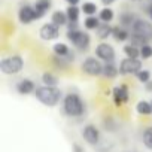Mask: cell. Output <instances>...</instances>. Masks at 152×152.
I'll use <instances>...</instances> for the list:
<instances>
[{
	"label": "cell",
	"mask_w": 152,
	"mask_h": 152,
	"mask_svg": "<svg viewBox=\"0 0 152 152\" xmlns=\"http://www.w3.org/2000/svg\"><path fill=\"white\" fill-rule=\"evenodd\" d=\"M39 34L43 40H54L60 36V31H58V26H55L54 23L51 24H45L40 27L39 30Z\"/></svg>",
	"instance_id": "ba28073f"
},
{
	"label": "cell",
	"mask_w": 152,
	"mask_h": 152,
	"mask_svg": "<svg viewBox=\"0 0 152 152\" xmlns=\"http://www.w3.org/2000/svg\"><path fill=\"white\" fill-rule=\"evenodd\" d=\"M143 143L148 149H152V127L146 128L143 133Z\"/></svg>",
	"instance_id": "484cf974"
},
{
	"label": "cell",
	"mask_w": 152,
	"mask_h": 152,
	"mask_svg": "<svg viewBox=\"0 0 152 152\" xmlns=\"http://www.w3.org/2000/svg\"><path fill=\"white\" fill-rule=\"evenodd\" d=\"M140 57H142L143 60L151 58V57H152V46L148 45V43H145L143 46H140Z\"/></svg>",
	"instance_id": "f1b7e54d"
},
{
	"label": "cell",
	"mask_w": 152,
	"mask_h": 152,
	"mask_svg": "<svg viewBox=\"0 0 152 152\" xmlns=\"http://www.w3.org/2000/svg\"><path fill=\"white\" fill-rule=\"evenodd\" d=\"M82 11H84V14H87V15H96L97 5H96V3H91V2H85V3L82 5Z\"/></svg>",
	"instance_id": "4316f807"
},
{
	"label": "cell",
	"mask_w": 152,
	"mask_h": 152,
	"mask_svg": "<svg viewBox=\"0 0 152 152\" xmlns=\"http://www.w3.org/2000/svg\"><path fill=\"white\" fill-rule=\"evenodd\" d=\"M75 152H84V151L81 149V146H78V145H75Z\"/></svg>",
	"instance_id": "836d02e7"
},
{
	"label": "cell",
	"mask_w": 152,
	"mask_h": 152,
	"mask_svg": "<svg viewBox=\"0 0 152 152\" xmlns=\"http://www.w3.org/2000/svg\"><path fill=\"white\" fill-rule=\"evenodd\" d=\"M66 14H67L70 23H76V21H78V18H79V9L76 8V5H69Z\"/></svg>",
	"instance_id": "ffe728a7"
},
{
	"label": "cell",
	"mask_w": 152,
	"mask_h": 152,
	"mask_svg": "<svg viewBox=\"0 0 152 152\" xmlns=\"http://www.w3.org/2000/svg\"><path fill=\"white\" fill-rule=\"evenodd\" d=\"M113 99H115L116 106H121L122 103L128 102V88H127V85L116 87L113 90Z\"/></svg>",
	"instance_id": "7c38bea8"
},
{
	"label": "cell",
	"mask_w": 152,
	"mask_h": 152,
	"mask_svg": "<svg viewBox=\"0 0 152 152\" xmlns=\"http://www.w3.org/2000/svg\"><path fill=\"white\" fill-rule=\"evenodd\" d=\"M142 70V63L137 58H125L119 64V73L121 75H133Z\"/></svg>",
	"instance_id": "8992f818"
},
{
	"label": "cell",
	"mask_w": 152,
	"mask_h": 152,
	"mask_svg": "<svg viewBox=\"0 0 152 152\" xmlns=\"http://www.w3.org/2000/svg\"><path fill=\"white\" fill-rule=\"evenodd\" d=\"M103 23H110L113 20V11L110 8H104L100 11V17H99Z\"/></svg>",
	"instance_id": "d4e9b609"
},
{
	"label": "cell",
	"mask_w": 152,
	"mask_h": 152,
	"mask_svg": "<svg viewBox=\"0 0 152 152\" xmlns=\"http://www.w3.org/2000/svg\"><path fill=\"white\" fill-rule=\"evenodd\" d=\"M34 96H36V99H37L40 103H43L45 106L52 107V106H55V104L60 102V99H61V91H60L58 88H55V87L43 85V87L36 88Z\"/></svg>",
	"instance_id": "6da1fadb"
},
{
	"label": "cell",
	"mask_w": 152,
	"mask_h": 152,
	"mask_svg": "<svg viewBox=\"0 0 152 152\" xmlns=\"http://www.w3.org/2000/svg\"><path fill=\"white\" fill-rule=\"evenodd\" d=\"M17 91L20 94H30V93L36 91L34 90V82L31 79H23L17 84Z\"/></svg>",
	"instance_id": "4fadbf2b"
},
{
	"label": "cell",
	"mask_w": 152,
	"mask_h": 152,
	"mask_svg": "<svg viewBox=\"0 0 152 152\" xmlns=\"http://www.w3.org/2000/svg\"><path fill=\"white\" fill-rule=\"evenodd\" d=\"M64 112L69 116H81L84 113V103L78 94H67L64 97Z\"/></svg>",
	"instance_id": "7a4b0ae2"
},
{
	"label": "cell",
	"mask_w": 152,
	"mask_h": 152,
	"mask_svg": "<svg viewBox=\"0 0 152 152\" xmlns=\"http://www.w3.org/2000/svg\"><path fill=\"white\" fill-rule=\"evenodd\" d=\"M145 88H146V91L152 93V81H148V82L145 84Z\"/></svg>",
	"instance_id": "4dcf8cb0"
},
{
	"label": "cell",
	"mask_w": 152,
	"mask_h": 152,
	"mask_svg": "<svg viewBox=\"0 0 152 152\" xmlns=\"http://www.w3.org/2000/svg\"><path fill=\"white\" fill-rule=\"evenodd\" d=\"M118 73H119V70L112 64V61H109L104 67H103V75L106 76V78H109V79H112V78H116L118 76Z\"/></svg>",
	"instance_id": "e0dca14e"
},
{
	"label": "cell",
	"mask_w": 152,
	"mask_h": 152,
	"mask_svg": "<svg viewBox=\"0 0 152 152\" xmlns=\"http://www.w3.org/2000/svg\"><path fill=\"white\" fill-rule=\"evenodd\" d=\"M66 2H67L69 5H78V3H79V0H66Z\"/></svg>",
	"instance_id": "1f68e13d"
},
{
	"label": "cell",
	"mask_w": 152,
	"mask_h": 152,
	"mask_svg": "<svg viewBox=\"0 0 152 152\" xmlns=\"http://www.w3.org/2000/svg\"><path fill=\"white\" fill-rule=\"evenodd\" d=\"M23 66H24L23 58L20 55H12V57L2 60V63H0V70L5 75H17L23 70Z\"/></svg>",
	"instance_id": "277c9868"
},
{
	"label": "cell",
	"mask_w": 152,
	"mask_h": 152,
	"mask_svg": "<svg viewBox=\"0 0 152 152\" xmlns=\"http://www.w3.org/2000/svg\"><path fill=\"white\" fill-rule=\"evenodd\" d=\"M96 55L99 57V58H102V60H104V61H113V58H115V51H113V48L110 46V45H107V43H100L97 48H96Z\"/></svg>",
	"instance_id": "9c48e42d"
},
{
	"label": "cell",
	"mask_w": 152,
	"mask_h": 152,
	"mask_svg": "<svg viewBox=\"0 0 152 152\" xmlns=\"http://www.w3.org/2000/svg\"><path fill=\"white\" fill-rule=\"evenodd\" d=\"M67 39L81 51H87L88 46H90V42H91L88 33L81 31L78 28H69L67 30Z\"/></svg>",
	"instance_id": "3957f363"
},
{
	"label": "cell",
	"mask_w": 152,
	"mask_h": 152,
	"mask_svg": "<svg viewBox=\"0 0 152 152\" xmlns=\"http://www.w3.org/2000/svg\"><path fill=\"white\" fill-rule=\"evenodd\" d=\"M149 15H151V18H152V8L149 9Z\"/></svg>",
	"instance_id": "e575fe53"
},
{
	"label": "cell",
	"mask_w": 152,
	"mask_h": 152,
	"mask_svg": "<svg viewBox=\"0 0 152 152\" xmlns=\"http://www.w3.org/2000/svg\"><path fill=\"white\" fill-rule=\"evenodd\" d=\"M49 8H51V0H37V2L34 3V11H36L37 20L42 18Z\"/></svg>",
	"instance_id": "5bb4252c"
},
{
	"label": "cell",
	"mask_w": 152,
	"mask_h": 152,
	"mask_svg": "<svg viewBox=\"0 0 152 152\" xmlns=\"http://www.w3.org/2000/svg\"><path fill=\"white\" fill-rule=\"evenodd\" d=\"M42 82H43L45 85L55 87V85H57V82H58V79H57V76H55V75H52L51 72H46V73H43V75H42Z\"/></svg>",
	"instance_id": "44dd1931"
},
{
	"label": "cell",
	"mask_w": 152,
	"mask_h": 152,
	"mask_svg": "<svg viewBox=\"0 0 152 152\" xmlns=\"http://www.w3.org/2000/svg\"><path fill=\"white\" fill-rule=\"evenodd\" d=\"M112 31H113V28L109 26V23H103V24H100L99 28H97V36H99L100 39H107V37L112 34Z\"/></svg>",
	"instance_id": "2e32d148"
},
{
	"label": "cell",
	"mask_w": 152,
	"mask_h": 152,
	"mask_svg": "<svg viewBox=\"0 0 152 152\" xmlns=\"http://www.w3.org/2000/svg\"><path fill=\"white\" fill-rule=\"evenodd\" d=\"M136 75H137V79H139L142 84H146L148 81H151V73H149L148 70H140V72H137Z\"/></svg>",
	"instance_id": "f546056e"
},
{
	"label": "cell",
	"mask_w": 152,
	"mask_h": 152,
	"mask_svg": "<svg viewBox=\"0 0 152 152\" xmlns=\"http://www.w3.org/2000/svg\"><path fill=\"white\" fill-rule=\"evenodd\" d=\"M18 18L23 24H30L33 20H37L36 17V11H34V6H23L18 12Z\"/></svg>",
	"instance_id": "30bf717a"
},
{
	"label": "cell",
	"mask_w": 152,
	"mask_h": 152,
	"mask_svg": "<svg viewBox=\"0 0 152 152\" xmlns=\"http://www.w3.org/2000/svg\"><path fill=\"white\" fill-rule=\"evenodd\" d=\"M99 20H100V18H97L96 15H88V18L84 21V26H85L88 30H96V28H99V26H100Z\"/></svg>",
	"instance_id": "7402d4cb"
},
{
	"label": "cell",
	"mask_w": 152,
	"mask_h": 152,
	"mask_svg": "<svg viewBox=\"0 0 152 152\" xmlns=\"http://www.w3.org/2000/svg\"><path fill=\"white\" fill-rule=\"evenodd\" d=\"M112 36H113V39L118 40V42H124V40L128 39V33H127L122 27H113Z\"/></svg>",
	"instance_id": "ac0fdd59"
},
{
	"label": "cell",
	"mask_w": 152,
	"mask_h": 152,
	"mask_svg": "<svg viewBox=\"0 0 152 152\" xmlns=\"http://www.w3.org/2000/svg\"><path fill=\"white\" fill-rule=\"evenodd\" d=\"M102 2H103L104 5H112V3L115 2V0H102Z\"/></svg>",
	"instance_id": "d6a6232c"
},
{
	"label": "cell",
	"mask_w": 152,
	"mask_h": 152,
	"mask_svg": "<svg viewBox=\"0 0 152 152\" xmlns=\"http://www.w3.org/2000/svg\"><path fill=\"white\" fill-rule=\"evenodd\" d=\"M131 28H133L134 36H139L146 42L149 39H152V24L151 23H148L145 20H136L134 24L131 26Z\"/></svg>",
	"instance_id": "5b68a950"
},
{
	"label": "cell",
	"mask_w": 152,
	"mask_h": 152,
	"mask_svg": "<svg viewBox=\"0 0 152 152\" xmlns=\"http://www.w3.org/2000/svg\"><path fill=\"white\" fill-rule=\"evenodd\" d=\"M134 21H136L134 17H133L131 14H127V12L121 14V17H119V23H121L122 26H133Z\"/></svg>",
	"instance_id": "83f0119b"
},
{
	"label": "cell",
	"mask_w": 152,
	"mask_h": 152,
	"mask_svg": "<svg viewBox=\"0 0 152 152\" xmlns=\"http://www.w3.org/2000/svg\"><path fill=\"white\" fill-rule=\"evenodd\" d=\"M124 52H125V55H127L128 58H139V57H140V51H139L137 46H134V45H127V46H124Z\"/></svg>",
	"instance_id": "cb8c5ba5"
},
{
	"label": "cell",
	"mask_w": 152,
	"mask_h": 152,
	"mask_svg": "<svg viewBox=\"0 0 152 152\" xmlns=\"http://www.w3.org/2000/svg\"><path fill=\"white\" fill-rule=\"evenodd\" d=\"M136 109H137V112L140 115H151L152 113V104L148 103V102H145V100L139 102L137 106H136Z\"/></svg>",
	"instance_id": "d6986e66"
},
{
	"label": "cell",
	"mask_w": 152,
	"mask_h": 152,
	"mask_svg": "<svg viewBox=\"0 0 152 152\" xmlns=\"http://www.w3.org/2000/svg\"><path fill=\"white\" fill-rule=\"evenodd\" d=\"M82 136L90 145H96L99 142V139H100V133H99V130L94 125H87L84 128V131H82Z\"/></svg>",
	"instance_id": "8fae6325"
},
{
	"label": "cell",
	"mask_w": 152,
	"mask_h": 152,
	"mask_svg": "<svg viewBox=\"0 0 152 152\" xmlns=\"http://www.w3.org/2000/svg\"><path fill=\"white\" fill-rule=\"evenodd\" d=\"M103 67H104V66H102V63H100L99 60L93 58V57L87 58V60L82 63V70H84L87 75H90V76L103 75Z\"/></svg>",
	"instance_id": "52a82bcc"
},
{
	"label": "cell",
	"mask_w": 152,
	"mask_h": 152,
	"mask_svg": "<svg viewBox=\"0 0 152 152\" xmlns=\"http://www.w3.org/2000/svg\"><path fill=\"white\" fill-rule=\"evenodd\" d=\"M151 104H152V100H151Z\"/></svg>",
	"instance_id": "d590c367"
},
{
	"label": "cell",
	"mask_w": 152,
	"mask_h": 152,
	"mask_svg": "<svg viewBox=\"0 0 152 152\" xmlns=\"http://www.w3.org/2000/svg\"><path fill=\"white\" fill-rule=\"evenodd\" d=\"M67 20H69V17H67V14L63 12V11H55V12L52 14V17H51V23H54V24L58 26V27L64 26V24L67 23Z\"/></svg>",
	"instance_id": "9a60e30c"
},
{
	"label": "cell",
	"mask_w": 152,
	"mask_h": 152,
	"mask_svg": "<svg viewBox=\"0 0 152 152\" xmlns=\"http://www.w3.org/2000/svg\"><path fill=\"white\" fill-rule=\"evenodd\" d=\"M70 52L69 46L66 43H55L54 45V54L58 55V57H66L67 54Z\"/></svg>",
	"instance_id": "603a6c76"
}]
</instances>
